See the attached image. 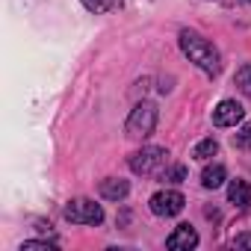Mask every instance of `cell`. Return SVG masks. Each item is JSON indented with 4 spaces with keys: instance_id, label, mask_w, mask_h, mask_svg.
<instances>
[{
    "instance_id": "obj_1",
    "label": "cell",
    "mask_w": 251,
    "mask_h": 251,
    "mask_svg": "<svg viewBox=\"0 0 251 251\" xmlns=\"http://www.w3.org/2000/svg\"><path fill=\"white\" fill-rule=\"evenodd\" d=\"M180 50H183L186 59H189L195 68H201L207 77H219V71H222V56H219V50L213 48L210 39H204V36L195 33V30H180Z\"/></svg>"
},
{
    "instance_id": "obj_2",
    "label": "cell",
    "mask_w": 251,
    "mask_h": 251,
    "mask_svg": "<svg viewBox=\"0 0 251 251\" xmlns=\"http://www.w3.org/2000/svg\"><path fill=\"white\" fill-rule=\"evenodd\" d=\"M157 118H160L157 106L148 103V100H142V103H136V106L130 109L127 121H124V130H127L130 139H148V136L157 130Z\"/></svg>"
},
{
    "instance_id": "obj_3",
    "label": "cell",
    "mask_w": 251,
    "mask_h": 251,
    "mask_svg": "<svg viewBox=\"0 0 251 251\" xmlns=\"http://www.w3.org/2000/svg\"><path fill=\"white\" fill-rule=\"evenodd\" d=\"M166 157H169L166 148H160V145H145V148H139V151L130 157V169H133V175H157V172L166 166Z\"/></svg>"
},
{
    "instance_id": "obj_4",
    "label": "cell",
    "mask_w": 251,
    "mask_h": 251,
    "mask_svg": "<svg viewBox=\"0 0 251 251\" xmlns=\"http://www.w3.org/2000/svg\"><path fill=\"white\" fill-rule=\"evenodd\" d=\"M65 219L71 225H100L103 222V207L89 201V198H74L65 204Z\"/></svg>"
},
{
    "instance_id": "obj_5",
    "label": "cell",
    "mask_w": 251,
    "mask_h": 251,
    "mask_svg": "<svg viewBox=\"0 0 251 251\" xmlns=\"http://www.w3.org/2000/svg\"><path fill=\"white\" fill-rule=\"evenodd\" d=\"M183 204H186V198H183L177 189H160V192H154L151 201H148L151 213H154V216H163V219L177 216V213L183 210Z\"/></svg>"
},
{
    "instance_id": "obj_6",
    "label": "cell",
    "mask_w": 251,
    "mask_h": 251,
    "mask_svg": "<svg viewBox=\"0 0 251 251\" xmlns=\"http://www.w3.org/2000/svg\"><path fill=\"white\" fill-rule=\"evenodd\" d=\"M242 115H245V109H242V103H236V100H222L216 109H213V124L216 127H236V124L242 121Z\"/></svg>"
},
{
    "instance_id": "obj_7",
    "label": "cell",
    "mask_w": 251,
    "mask_h": 251,
    "mask_svg": "<svg viewBox=\"0 0 251 251\" xmlns=\"http://www.w3.org/2000/svg\"><path fill=\"white\" fill-rule=\"evenodd\" d=\"M166 248H172V251H189V248H198V233H195V227L186 225V222L177 225V227L169 233Z\"/></svg>"
},
{
    "instance_id": "obj_8",
    "label": "cell",
    "mask_w": 251,
    "mask_h": 251,
    "mask_svg": "<svg viewBox=\"0 0 251 251\" xmlns=\"http://www.w3.org/2000/svg\"><path fill=\"white\" fill-rule=\"evenodd\" d=\"M98 192L106 201H124V198H127V192H130V183L121 180V177H106V180H100Z\"/></svg>"
},
{
    "instance_id": "obj_9",
    "label": "cell",
    "mask_w": 251,
    "mask_h": 251,
    "mask_svg": "<svg viewBox=\"0 0 251 251\" xmlns=\"http://www.w3.org/2000/svg\"><path fill=\"white\" fill-rule=\"evenodd\" d=\"M227 201L233 204V207H248L251 204V186H248V180H230V186H227Z\"/></svg>"
},
{
    "instance_id": "obj_10",
    "label": "cell",
    "mask_w": 251,
    "mask_h": 251,
    "mask_svg": "<svg viewBox=\"0 0 251 251\" xmlns=\"http://www.w3.org/2000/svg\"><path fill=\"white\" fill-rule=\"evenodd\" d=\"M225 177H227V172H225V166H207L204 169V175H201V183H204V189H219L222 183H225Z\"/></svg>"
},
{
    "instance_id": "obj_11",
    "label": "cell",
    "mask_w": 251,
    "mask_h": 251,
    "mask_svg": "<svg viewBox=\"0 0 251 251\" xmlns=\"http://www.w3.org/2000/svg\"><path fill=\"white\" fill-rule=\"evenodd\" d=\"M83 6L95 15H106V12H115L124 6V0H83Z\"/></svg>"
},
{
    "instance_id": "obj_12",
    "label": "cell",
    "mask_w": 251,
    "mask_h": 251,
    "mask_svg": "<svg viewBox=\"0 0 251 251\" xmlns=\"http://www.w3.org/2000/svg\"><path fill=\"white\" fill-rule=\"evenodd\" d=\"M219 154V142L210 136V139H201L195 148H192V157L195 160H210V157H216Z\"/></svg>"
},
{
    "instance_id": "obj_13",
    "label": "cell",
    "mask_w": 251,
    "mask_h": 251,
    "mask_svg": "<svg viewBox=\"0 0 251 251\" xmlns=\"http://www.w3.org/2000/svg\"><path fill=\"white\" fill-rule=\"evenodd\" d=\"M233 83H236V89H239L245 98H251V65H242V68L236 71Z\"/></svg>"
},
{
    "instance_id": "obj_14",
    "label": "cell",
    "mask_w": 251,
    "mask_h": 251,
    "mask_svg": "<svg viewBox=\"0 0 251 251\" xmlns=\"http://www.w3.org/2000/svg\"><path fill=\"white\" fill-rule=\"evenodd\" d=\"M233 145H236V148L251 151V121H248V124H242V130L233 136Z\"/></svg>"
},
{
    "instance_id": "obj_15",
    "label": "cell",
    "mask_w": 251,
    "mask_h": 251,
    "mask_svg": "<svg viewBox=\"0 0 251 251\" xmlns=\"http://www.w3.org/2000/svg\"><path fill=\"white\" fill-rule=\"evenodd\" d=\"M163 180L166 183H183L186 180V166H172L169 172H163Z\"/></svg>"
},
{
    "instance_id": "obj_16",
    "label": "cell",
    "mask_w": 251,
    "mask_h": 251,
    "mask_svg": "<svg viewBox=\"0 0 251 251\" xmlns=\"http://www.w3.org/2000/svg\"><path fill=\"white\" fill-rule=\"evenodd\" d=\"M24 248H50V251H53V248H56V242H42V239H27V242L21 245V251H24Z\"/></svg>"
},
{
    "instance_id": "obj_17",
    "label": "cell",
    "mask_w": 251,
    "mask_h": 251,
    "mask_svg": "<svg viewBox=\"0 0 251 251\" xmlns=\"http://www.w3.org/2000/svg\"><path fill=\"white\" fill-rule=\"evenodd\" d=\"M233 248H251V230H245V233H239V236L233 239Z\"/></svg>"
},
{
    "instance_id": "obj_18",
    "label": "cell",
    "mask_w": 251,
    "mask_h": 251,
    "mask_svg": "<svg viewBox=\"0 0 251 251\" xmlns=\"http://www.w3.org/2000/svg\"><path fill=\"white\" fill-rule=\"evenodd\" d=\"M204 3H230V0H204Z\"/></svg>"
},
{
    "instance_id": "obj_19",
    "label": "cell",
    "mask_w": 251,
    "mask_h": 251,
    "mask_svg": "<svg viewBox=\"0 0 251 251\" xmlns=\"http://www.w3.org/2000/svg\"><path fill=\"white\" fill-rule=\"evenodd\" d=\"M239 3H251V0H239Z\"/></svg>"
}]
</instances>
